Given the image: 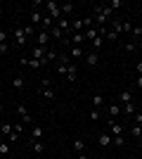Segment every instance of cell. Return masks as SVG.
<instances>
[{
	"label": "cell",
	"mask_w": 142,
	"mask_h": 159,
	"mask_svg": "<svg viewBox=\"0 0 142 159\" xmlns=\"http://www.w3.org/2000/svg\"><path fill=\"white\" fill-rule=\"evenodd\" d=\"M45 10H47V14H50L54 21L62 17V5H59V2H54V0H47V2H45Z\"/></svg>",
	"instance_id": "cell-1"
},
{
	"label": "cell",
	"mask_w": 142,
	"mask_h": 159,
	"mask_svg": "<svg viewBox=\"0 0 142 159\" xmlns=\"http://www.w3.org/2000/svg\"><path fill=\"white\" fill-rule=\"evenodd\" d=\"M14 43L17 45H26L28 43V36L24 33V26H14Z\"/></svg>",
	"instance_id": "cell-2"
},
{
	"label": "cell",
	"mask_w": 142,
	"mask_h": 159,
	"mask_svg": "<svg viewBox=\"0 0 142 159\" xmlns=\"http://www.w3.org/2000/svg\"><path fill=\"white\" fill-rule=\"evenodd\" d=\"M47 43H50V31H38V36H36V45L38 48H45L47 50Z\"/></svg>",
	"instance_id": "cell-3"
},
{
	"label": "cell",
	"mask_w": 142,
	"mask_h": 159,
	"mask_svg": "<svg viewBox=\"0 0 142 159\" xmlns=\"http://www.w3.org/2000/svg\"><path fill=\"white\" fill-rule=\"evenodd\" d=\"M109 131H111V133H109L111 138H116V135H123V124H118V121L111 119V121H109Z\"/></svg>",
	"instance_id": "cell-4"
},
{
	"label": "cell",
	"mask_w": 142,
	"mask_h": 159,
	"mask_svg": "<svg viewBox=\"0 0 142 159\" xmlns=\"http://www.w3.org/2000/svg\"><path fill=\"white\" fill-rule=\"evenodd\" d=\"M21 64H26L28 69H33V71H38V69H43V66H45L41 60H33V57H31V60H21Z\"/></svg>",
	"instance_id": "cell-5"
},
{
	"label": "cell",
	"mask_w": 142,
	"mask_h": 159,
	"mask_svg": "<svg viewBox=\"0 0 142 159\" xmlns=\"http://www.w3.org/2000/svg\"><path fill=\"white\" fill-rule=\"evenodd\" d=\"M118 102H123V105H128V102H133V90H130V88L121 90V93H118Z\"/></svg>",
	"instance_id": "cell-6"
},
{
	"label": "cell",
	"mask_w": 142,
	"mask_h": 159,
	"mask_svg": "<svg viewBox=\"0 0 142 159\" xmlns=\"http://www.w3.org/2000/svg\"><path fill=\"white\" fill-rule=\"evenodd\" d=\"M85 64H88V66H97V64H100V55L95 52V50L88 52V55H85Z\"/></svg>",
	"instance_id": "cell-7"
},
{
	"label": "cell",
	"mask_w": 142,
	"mask_h": 159,
	"mask_svg": "<svg viewBox=\"0 0 142 159\" xmlns=\"http://www.w3.org/2000/svg\"><path fill=\"white\" fill-rule=\"evenodd\" d=\"M31 150H33L36 154H43L45 152V143H43V140H31Z\"/></svg>",
	"instance_id": "cell-8"
},
{
	"label": "cell",
	"mask_w": 142,
	"mask_h": 159,
	"mask_svg": "<svg viewBox=\"0 0 142 159\" xmlns=\"http://www.w3.org/2000/svg\"><path fill=\"white\" fill-rule=\"evenodd\" d=\"M67 79L71 81V83L78 79V66H76V64H69V69H67Z\"/></svg>",
	"instance_id": "cell-9"
},
{
	"label": "cell",
	"mask_w": 142,
	"mask_h": 159,
	"mask_svg": "<svg viewBox=\"0 0 142 159\" xmlns=\"http://www.w3.org/2000/svg\"><path fill=\"white\" fill-rule=\"evenodd\" d=\"M17 114L21 116V121H33V119H31V114H28V109L24 105H17Z\"/></svg>",
	"instance_id": "cell-10"
},
{
	"label": "cell",
	"mask_w": 142,
	"mask_h": 159,
	"mask_svg": "<svg viewBox=\"0 0 142 159\" xmlns=\"http://www.w3.org/2000/svg\"><path fill=\"white\" fill-rule=\"evenodd\" d=\"M69 40H71V45H81L83 40H85V36L83 33H69Z\"/></svg>",
	"instance_id": "cell-11"
},
{
	"label": "cell",
	"mask_w": 142,
	"mask_h": 159,
	"mask_svg": "<svg viewBox=\"0 0 142 159\" xmlns=\"http://www.w3.org/2000/svg\"><path fill=\"white\" fill-rule=\"evenodd\" d=\"M121 112L130 119V116H135V105H133V102H128V105H123V107H121Z\"/></svg>",
	"instance_id": "cell-12"
},
{
	"label": "cell",
	"mask_w": 142,
	"mask_h": 159,
	"mask_svg": "<svg viewBox=\"0 0 142 159\" xmlns=\"http://www.w3.org/2000/svg\"><path fill=\"white\" fill-rule=\"evenodd\" d=\"M107 114L111 116V119H116V116L121 114V105H109V107H107Z\"/></svg>",
	"instance_id": "cell-13"
},
{
	"label": "cell",
	"mask_w": 142,
	"mask_h": 159,
	"mask_svg": "<svg viewBox=\"0 0 142 159\" xmlns=\"http://www.w3.org/2000/svg\"><path fill=\"white\" fill-rule=\"evenodd\" d=\"M97 143H100V147H109L111 145V135H109V133H102L100 138H97Z\"/></svg>",
	"instance_id": "cell-14"
},
{
	"label": "cell",
	"mask_w": 142,
	"mask_h": 159,
	"mask_svg": "<svg viewBox=\"0 0 142 159\" xmlns=\"http://www.w3.org/2000/svg\"><path fill=\"white\" fill-rule=\"evenodd\" d=\"M0 131H2V135L7 138V135H10V133L14 131V126L10 124V121H2V124H0Z\"/></svg>",
	"instance_id": "cell-15"
},
{
	"label": "cell",
	"mask_w": 142,
	"mask_h": 159,
	"mask_svg": "<svg viewBox=\"0 0 142 159\" xmlns=\"http://www.w3.org/2000/svg\"><path fill=\"white\" fill-rule=\"evenodd\" d=\"M31 21H33V26H41V21H43V14L38 12V10H33V12H31Z\"/></svg>",
	"instance_id": "cell-16"
},
{
	"label": "cell",
	"mask_w": 142,
	"mask_h": 159,
	"mask_svg": "<svg viewBox=\"0 0 142 159\" xmlns=\"http://www.w3.org/2000/svg\"><path fill=\"white\" fill-rule=\"evenodd\" d=\"M71 57H74V60H81L83 57V48L81 45H71Z\"/></svg>",
	"instance_id": "cell-17"
},
{
	"label": "cell",
	"mask_w": 142,
	"mask_h": 159,
	"mask_svg": "<svg viewBox=\"0 0 142 159\" xmlns=\"http://www.w3.org/2000/svg\"><path fill=\"white\" fill-rule=\"evenodd\" d=\"M102 105H104V95H100V93L93 95V107H95V109H100Z\"/></svg>",
	"instance_id": "cell-18"
},
{
	"label": "cell",
	"mask_w": 142,
	"mask_h": 159,
	"mask_svg": "<svg viewBox=\"0 0 142 159\" xmlns=\"http://www.w3.org/2000/svg\"><path fill=\"white\" fill-rule=\"evenodd\" d=\"M104 38H107V40H111V43H116V40H118V33H116V31H111V29L107 26V33H104Z\"/></svg>",
	"instance_id": "cell-19"
},
{
	"label": "cell",
	"mask_w": 142,
	"mask_h": 159,
	"mask_svg": "<svg viewBox=\"0 0 142 159\" xmlns=\"http://www.w3.org/2000/svg\"><path fill=\"white\" fill-rule=\"evenodd\" d=\"M71 12H74V5H71V2H64V5H62V17H69Z\"/></svg>",
	"instance_id": "cell-20"
},
{
	"label": "cell",
	"mask_w": 142,
	"mask_h": 159,
	"mask_svg": "<svg viewBox=\"0 0 142 159\" xmlns=\"http://www.w3.org/2000/svg\"><path fill=\"white\" fill-rule=\"evenodd\" d=\"M0 154H2V157L10 154V140H2V143H0Z\"/></svg>",
	"instance_id": "cell-21"
},
{
	"label": "cell",
	"mask_w": 142,
	"mask_h": 159,
	"mask_svg": "<svg viewBox=\"0 0 142 159\" xmlns=\"http://www.w3.org/2000/svg\"><path fill=\"white\" fill-rule=\"evenodd\" d=\"M74 150H76V152H78V154H81L83 150H85V143H83L81 138H76V140H74Z\"/></svg>",
	"instance_id": "cell-22"
},
{
	"label": "cell",
	"mask_w": 142,
	"mask_h": 159,
	"mask_svg": "<svg viewBox=\"0 0 142 159\" xmlns=\"http://www.w3.org/2000/svg\"><path fill=\"white\" fill-rule=\"evenodd\" d=\"M43 133L45 131H43L41 126H33V133H31V135H33V140H43Z\"/></svg>",
	"instance_id": "cell-23"
},
{
	"label": "cell",
	"mask_w": 142,
	"mask_h": 159,
	"mask_svg": "<svg viewBox=\"0 0 142 159\" xmlns=\"http://www.w3.org/2000/svg\"><path fill=\"white\" fill-rule=\"evenodd\" d=\"M67 69H69V64H67V57H62V64L57 66V71H59L62 76H67Z\"/></svg>",
	"instance_id": "cell-24"
},
{
	"label": "cell",
	"mask_w": 142,
	"mask_h": 159,
	"mask_svg": "<svg viewBox=\"0 0 142 159\" xmlns=\"http://www.w3.org/2000/svg\"><path fill=\"white\" fill-rule=\"evenodd\" d=\"M111 145L123 147V145H126V138H123V135H116V138H111Z\"/></svg>",
	"instance_id": "cell-25"
},
{
	"label": "cell",
	"mask_w": 142,
	"mask_h": 159,
	"mask_svg": "<svg viewBox=\"0 0 142 159\" xmlns=\"http://www.w3.org/2000/svg\"><path fill=\"white\" fill-rule=\"evenodd\" d=\"M50 36H52V38H62V36H64V31H62V29H57V26H52V29H50Z\"/></svg>",
	"instance_id": "cell-26"
},
{
	"label": "cell",
	"mask_w": 142,
	"mask_h": 159,
	"mask_svg": "<svg viewBox=\"0 0 142 159\" xmlns=\"http://www.w3.org/2000/svg\"><path fill=\"white\" fill-rule=\"evenodd\" d=\"M130 135H133V138H140V135H142V126H137V124H135V126L130 128Z\"/></svg>",
	"instance_id": "cell-27"
},
{
	"label": "cell",
	"mask_w": 142,
	"mask_h": 159,
	"mask_svg": "<svg viewBox=\"0 0 142 159\" xmlns=\"http://www.w3.org/2000/svg\"><path fill=\"white\" fill-rule=\"evenodd\" d=\"M41 90H43V98H47V100L54 98V90H52V88H41Z\"/></svg>",
	"instance_id": "cell-28"
},
{
	"label": "cell",
	"mask_w": 142,
	"mask_h": 159,
	"mask_svg": "<svg viewBox=\"0 0 142 159\" xmlns=\"http://www.w3.org/2000/svg\"><path fill=\"white\" fill-rule=\"evenodd\" d=\"M12 83H14V88H17V90H21V88H24V81H21L19 76H14V81H12Z\"/></svg>",
	"instance_id": "cell-29"
},
{
	"label": "cell",
	"mask_w": 142,
	"mask_h": 159,
	"mask_svg": "<svg viewBox=\"0 0 142 159\" xmlns=\"http://www.w3.org/2000/svg\"><path fill=\"white\" fill-rule=\"evenodd\" d=\"M102 40H104L102 36H97V38L93 40V48H95V50H100V48H102Z\"/></svg>",
	"instance_id": "cell-30"
},
{
	"label": "cell",
	"mask_w": 142,
	"mask_h": 159,
	"mask_svg": "<svg viewBox=\"0 0 142 159\" xmlns=\"http://www.w3.org/2000/svg\"><path fill=\"white\" fill-rule=\"evenodd\" d=\"M109 7H111V10H116V7H123V0H111V2H109Z\"/></svg>",
	"instance_id": "cell-31"
},
{
	"label": "cell",
	"mask_w": 142,
	"mask_h": 159,
	"mask_svg": "<svg viewBox=\"0 0 142 159\" xmlns=\"http://www.w3.org/2000/svg\"><path fill=\"white\" fill-rule=\"evenodd\" d=\"M33 29H36V26H24V33H26L28 38H33Z\"/></svg>",
	"instance_id": "cell-32"
},
{
	"label": "cell",
	"mask_w": 142,
	"mask_h": 159,
	"mask_svg": "<svg viewBox=\"0 0 142 159\" xmlns=\"http://www.w3.org/2000/svg\"><path fill=\"white\" fill-rule=\"evenodd\" d=\"M7 140H10V143H14V140H19V133H10V135H7Z\"/></svg>",
	"instance_id": "cell-33"
},
{
	"label": "cell",
	"mask_w": 142,
	"mask_h": 159,
	"mask_svg": "<svg viewBox=\"0 0 142 159\" xmlns=\"http://www.w3.org/2000/svg\"><path fill=\"white\" fill-rule=\"evenodd\" d=\"M100 119V112H97V109H93V112H90V121H97Z\"/></svg>",
	"instance_id": "cell-34"
},
{
	"label": "cell",
	"mask_w": 142,
	"mask_h": 159,
	"mask_svg": "<svg viewBox=\"0 0 142 159\" xmlns=\"http://www.w3.org/2000/svg\"><path fill=\"white\" fill-rule=\"evenodd\" d=\"M7 50H10V45H7V43H0V55H7Z\"/></svg>",
	"instance_id": "cell-35"
},
{
	"label": "cell",
	"mask_w": 142,
	"mask_h": 159,
	"mask_svg": "<svg viewBox=\"0 0 142 159\" xmlns=\"http://www.w3.org/2000/svg\"><path fill=\"white\" fill-rule=\"evenodd\" d=\"M123 48H126V52H133V50H135V43H126Z\"/></svg>",
	"instance_id": "cell-36"
},
{
	"label": "cell",
	"mask_w": 142,
	"mask_h": 159,
	"mask_svg": "<svg viewBox=\"0 0 142 159\" xmlns=\"http://www.w3.org/2000/svg\"><path fill=\"white\" fill-rule=\"evenodd\" d=\"M135 71H137V76H142V62H135Z\"/></svg>",
	"instance_id": "cell-37"
},
{
	"label": "cell",
	"mask_w": 142,
	"mask_h": 159,
	"mask_svg": "<svg viewBox=\"0 0 142 159\" xmlns=\"http://www.w3.org/2000/svg\"><path fill=\"white\" fill-rule=\"evenodd\" d=\"M142 33V26H133V36H140Z\"/></svg>",
	"instance_id": "cell-38"
},
{
	"label": "cell",
	"mask_w": 142,
	"mask_h": 159,
	"mask_svg": "<svg viewBox=\"0 0 142 159\" xmlns=\"http://www.w3.org/2000/svg\"><path fill=\"white\" fill-rule=\"evenodd\" d=\"M0 43H7V33L5 31H0Z\"/></svg>",
	"instance_id": "cell-39"
},
{
	"label": "cell",
	"mask_w": 142,
	"mask_h": 159,
	"mask_svg": "<svg viewBox=\"0 0 142 159\" xmlns=\"http://www.w3.org/2000/svg\"><path fill=\"white\" fill-rule=\"evenodd\" d=\"M135 86H140V88H142V76H137V81H135Z\"/></svg>",
	"instance_id": "cell-40"
},
{
	"label": "cell",
	"mask_w": 142,
	"mask_h": 159,
	"mask_svg": "<svg viewBox=\"0 0 142 159\" xmlns=\"http://www.w3.org/2000/svg\"><path fill=\"white\" fill-rule=\"evenodd\" d=\"M76 159H88V157H85V154H83V152H81V154H78V157H76Z\"/></svg>",
	"instance_id": "cell-41"
}]
</instances>
